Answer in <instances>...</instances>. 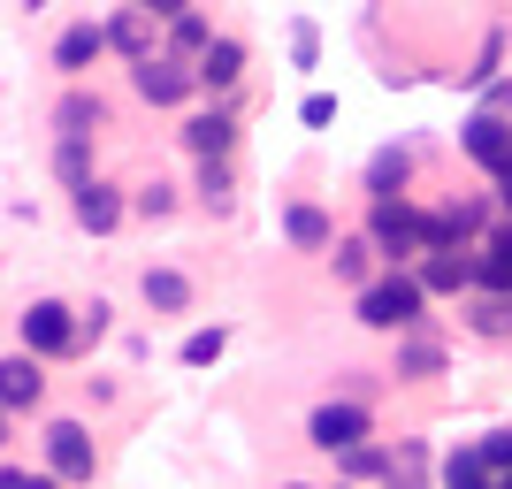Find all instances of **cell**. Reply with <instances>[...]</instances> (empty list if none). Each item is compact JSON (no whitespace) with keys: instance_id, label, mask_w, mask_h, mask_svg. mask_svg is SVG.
Segmentation results:
<instances>
[{"instance_id":"cell-12","label":"cell","mask_w":512,"mask_h":489,"mask_svg":"<svg viewBox=\"0 0 512 489\" xmlns=\"http://www.w3.org/2000/svg\"><path fill=\"white\" fill-rule=\"evenodd\" d=\"M283 237H291L299 253H337V222L321 207H283Z\"/></svg>"},{"instance_id":"cell-3","label":"cell","mask_w":512,"mask_h":489,"mask_svg":"<svg viewBox=\"0 0 512 489\" xmlns=\"http://www.w3.org/2000/svg\"><path fill=\"white\" fill-rule=\"evenodd\" d=\"M23 352H31V360H62V352H77V314H69L62 298H39V306L23 314Z\"/></svg>"},{"instance_id":"cell-38","label":"cell","mask_w":512,"mask_h":489,"mask_svg":"<svg viewBox=\"0 0 512 489\" xmlns=\"http://www.w3.org/2000/svg\"><path fill=\"white\" fill-rule=\"evenodd\" d=\"M23 8H46V0H23Z\"/></svg>"},{"instance_id":"cell-18","label":"cell","mask_w":512,"mask_h":489,"mask_svg":"<svg viewBox=\"0 0 512 489\" xmlns=\"http://www.w3.org/2000/svg\"><path fill=\"white\" fill-rule=\"evenodd\" d=\"M100 123H107L100 92H62V107H54V130H62V138H92Z\"/></svg>"},{"instance_id":"cell-35","label":"cell","mask_w":512,"mask_h":489,"mask_svg":"<svg viewBox=\"0 0 512 489\" xmlns=\"http://www.w3.org/2000/svg\"><path fill=\"white\" fill-rule=\"evenodd\" d=\"M497 199H505V207H512V176H497Z\"/></svg>"},{"instance_id":"cell-22","label":"cell","mask_w":512,"mask_h":489,"mask_svg":"<svg viewBox=\"0 0 512 489\" xmlns=\"http://www.w3.org/2000/svg\"><path fill=\"white\" fill-rule=\"evenodd\" d=\"M367 260H375V237H337L329 268H337V283H360L367 291Z\"/></svg>"},{"instance_id":"cell-7","label":"cell","mask_w":512,"mask_h":489,"mask_svg":"<svg viewBox=\"0 0 512 489\" xmlns=\"http://www.w3.org/2000/svg\"><path fill=\"white\" fill-rule=\"evenodd\" d=\"M459 146H467V161H482L490 176H512V123L505 115H467Z\"/></svg>"},{"instance_id":"cell-4","label":"cell","mask_w":512,"mask_h":489,"mask_svg":"<svg viewBox=\"0 0 512 489\" xmlns=\"http://www.w3.org/2000/svg\"><path fill=\"white\" fill-rule=\"evenodd\" d=\"M92 467H100V451H92L85 421H46V474L54 482H92Z\"/></svg>"},{"instance_id":"cell-17","label":"cell","mask_w":512,"mask_h":489,"mask_svg":"<svg viewBox=\"0 0 512 489\" xmlns=\"http://www.w3.org/2000/svg\"><path fill=\"white\" fill-rule=\"evenodd\" d=\"M474 291L512 298V222H497V230H490V253H482V283H474Z\"/></svg>"},{"instance_id":"cell-26","label":"cell","mask_w":512,"mask_h":489,"mask_svg":"<svg viewBox=\"0 0 512 489\" xmlns=\"http://www.w3.org/2000/svg\"><path fill=\"white\" fill-rule=\"evenodd\" d=\"M222 344H230V329H192V337H184V367H214Z\"/></svg>"},{"instance_id":"cell-40","label":"cell","mask_w":512,"mask_h":489,"mask_svg":"<svg viewBox=\"0 0 512 489\" xmlns=\"http://www.w3.org/2000/svg\"><path fill=\"white\" fill-rule=\"evenodd\" d=\"M291 489H306V482H291Z\"/></svg>"},{"instance_id":"cell-23","label":"cell","mask_w":512,"mask_h":489,"mask_svg":"<svg viewBox=\"0 0 512 489\" xmlns=\"http://www.w3.org/2000/svg\"><path fill=\"white\" fill-rule=\"evenodd\" d=\"M207 46H214L207 16H176V23H169V54H176V62H192V69H199V54H207Z\"/></svg>"},{"instance_id":"cell-34","label":"cell","mask_w":512,"mask_h":489,"mask_svg":"<svg viewBox=\"0 0 512 489\" xmlns=\"http://www.w3.org/2000/svg\"><path fill=\"white\" fill-rule=\"evenodd\" d=\"M130 8H146V16H169V23H176V16H192V0H130Z\"/></svg>"},{"instance_id":"cell-6","label":"cell","mask_w":512,"mask_h":489,"mask_svg":"<svg viewBox=\"0 0 512 489\" xmlns=\"http://www.w3.org/2000/svg\"><path fill=\"white\" fill-rule=\"evenodd\" d=\"M130 85H138V100L176 107V100H192V92H199V69H184L176 54H153V62H138V69H130Z\"/></svg>"},{"instance_id":"cell-5","label":"cell","mask_w":512,"mask_h":489,"mask_svg":"<svg viewBox=\"0 0 512 489\" xmlns=\"http://www.w3.org/2000/svg\"><path fill=\"white\" fill-rule=\"evenodd\" d=\"M306 444L337 451V459H344V451H360V444H367V405H352V398H344V405H314V421H306Z\"/></svg>"},{"instance_id":"cell-2","label":"cell","mask_w":512,"mask_h":489,"mask_svg":"<svg viewBox=\"0 0 512 489\" xmlns=\"http://www.w3.org/2000/svg\"><path fill=\"white\" fill-rule=\"evenodd\" d=\"M367 237H375V253H383L390 268H421V207L375 199V207H367Z\"/></svg>"},{"instance_id":"cell-14","label":"cell","mask_w":512,"mask_h":489,"mask_svg":"<svg viewBox=\"0 0 512 489\" xmlns=\"http://www.w3.org/2000/svg\"><path fill=\"white\" fill-rule=\"evenodd\" d=\"M184 146H192L199 161H222V153L237 146V123L222 115V107H214V115H192V123H184Z\"/></svg>"},{"instance_id":"cell-20","label":"cell","mask_w":512,"mask_h":489,"mask_svg":"<svg viewBox=\"0 0 512 489\" xmlns=\"http://www.w3.org/2000/svg\"><path fill=\"white\" fill-rule=\"evenodd\" d=\"M467 329H474V337H490V344H505V337H512V298L474 291V306H467Z\"/></svg>"},{"instance_id":"cell-41","label":"cell","mask_w":512,"mask_h":489,"mask_svg":"<svg viewBox=\"0 0 512 489\" xmlns=\"http://www.w3.org/2000/svg\"><path fill=\"white\" fill-rule=\"evenodd\" d=\"M337 489H352V482H337Z\"/></svg>"},{"instance_id":"cell-29","label":"cell","mask_w":512,"mask_h":489,"mask_svg":"<svg viewBox=\"0 0 512 489\" xmlns=\"http://www.w3.org/2000/svg\"><path fill=\"white\" fill-rule=\"evenodd\" d=\"M314 54H321V31H314V23H291V69H314Z\"/></svg>"},{"instance_id":"cell-25","label":"cell","mask_w":512,"mask_h":489,"mask_svg":"<svg viewBox=\"0 0 512 489\" xmlns=\"http://www.w3.org/2000/svg\"><path fill=\"white\" fill-rule=\"evenodd\" d=\"M54 169L69 176V192H85V184H92V146H85V138H62V153H54Z\"/></svg>"},{"instance_id":"cell-28","label":"cell","mask_w":512,"mask_h":489,"mask_svg":"<svg viewBox=\"0 0 512 489\" xmlns=\"http://www.w3.org/2000/svg\"><path fill=\"white\" fill-rule=\"evenodd\" d=\"M337 467H344V474H352V482H375V474H383V467H390V451H383V444H360V451H344Z\"/></svg>"},{"instance_id":"cell-31","label":"cell","mask_w":512,"mask_h":489,"mask_svg":"<svg viewBox=\"0 0 512 489\" xmlns=\"http://www.w3.org/2000/svg\"><path fill=\"white\" fill-rule=\"evenodd\" d=\"M130 207H138V214L153 222V214H169V207H176V192H169V184H146V192L130 199Z\"/></svg>"},{"instance_id":"cell-15","label":"cell","mask_w":512,"mask_h":489,"mask_svg":"<svg viewBox=\"0 0 512 489\" xmlns=\"http://www.w3.org/2000/svg\"><path fill=\"white\" fill-rule=\"evenodd\" d=\"M406 176H413V153L406 146H383L375 161H367V207H375V199H398Z\"/></svg>"},{"instance_id":"cell-27","label":"cell","mask_w":512,"mask_h":489,"mask_svg":"<svg viewBox=\"0 0 512 489\" xmlns=\"http://www.w3.org/2000/svg\"><path fill=\"white\" fill-rule=\"evenodd\" d=\"M199 199H207L214 214L230 207V161H199Z\"/></svg>"},{"instance_id":"cell-19","label":"cell","mask_w":512,"mask_h":489,"mask_svg":"<svg viewBox=\"0 0 512 489\" xmlns=\"http://www.w3.org/2000/svg\"><path fill=\"white\" fill-rule=\"evenodd\" d=\"M138 291H146L153 314H184V306H192V283L176 276V268H146V276H138Z\"/></svg>"},{"instance_id":"cell-37","label":"cell","mask_w":512,"mask_h":489,"mask_svg":"<svg viewBox=\"0 0 512 489\" xmlns=\"http://www.w3.org/2000/svg\"><path fill=\"white\" fill-rule=\"evenodd\" d=\"M0 444H8V413H0Z\"/></svg>"},{"instance_id":"cell-8","label":"cell","mask_w":512,"mask_h":489,"mask_svg":"<svg viewBox=\"0 0 512 489\" xmlns=\"http://www.w3.org/2000/svg\"><path fill=\"white\" fill-rule=\"evenodd\" d=\"M39 398H46L39 360H31V352H8V360H0V413H23V405H39Z\"/></svg>"},{"instance_id":"cell-9","label":"cell","mask_w":512,"mask_h":489,"mask_svg":"<svg viewBox=\"0 0 512 489\" xmlns=\"http://www.w3.org/2000/svg\"><path fill=\"white\" fill-rule=\"evenodd\" d=\"M413 276H421L428 298H436V291H474V283H482V260H467V253H428Z\"/></svg>"},{"instance_id":"cell-11","label":"cell","mask_w":512,"mask_h":489,"mask_svg":"<svg viewBox=\"0 0 512 489\" xmlns=\"http://www.w3.org/2000/svg\"><path fill=\"white\" fill-rule=\"evenodd\" d=\"M69 207H77V230H92V237H107L115 222H123V192H115V184H100V176H92Z\"/></svg>"},{"instance_id":"cell-33","label":"cell","mask_w":512,"mask_h":489,"mask_svg":"<svg viewBox=\"0 0 512 489\" xmlns=\"http://www.w3.org/2000/svg\"><path fill=\"white\" fill-rule=\"evenodd\" d=\"M0 489H62L54 474H23V467H0Z\"/></svg>"},{"instance_id":"cell-30","label":"cell","mask_w":512,"mask_h":489,"mask_svg":"<svg viewBox=\"0 0 512 489\" xmlns=\"http://www.w3.org/2000/svg\"><path fill=\"white\" fill-rule=\"evenodd\" d=\"M299 123H306V130H329V123H337V100H329V92H306Z\"/></svg>"},{"instance_id":"cell-10","label":"cell","mask_w":512,"mask_h":489,"mask_svg":"<svg viewBox=\"0 0 512 489\" xmlns=\"http://www.w3.org/2000/svg\"><path fill=\"white\" fill-rule=\"evenodd\" d=\"M100 54H107V23H69L62 39H54V69H69V77L92 69Z\"/></svg>"},{"instance_id":"cell-16","label":"cell","mask_w":512,"mask_h":489,"mask_svg":"<svg viewBox=\"0 0 512 489\" xmlns=\"http://www.w3.org/2000/svg\"><path fill=\"white\" fill-rule=\"evenodd\" d=\"M237 77H245V46H237V39H214L207 54H199V85H207V92H230Z\"/></svg>"},{"instance_id":"cell-21","label":"cell","mask_w":512,"mask_h":489,"mask_svg":"<svg viewBox=\"0 0 512 489\" xmlns=\"http://www.w3.org/2000/svg\"><path fill=\"white\" fill-rule=\"evenodd\" d=\"M444 489H497V474H490V459H482V444H467V451H451V459H444Z\"/></svg>"},{"instance_id":"cell-36","label":"cell","mask_w":512,"mask_h":489,"mask_svg":"<svg viewBox=\"0 0 512 489\" xmlns=\"http://www.w3.org/2000/svg\"><path fill=\"white\" fill-rule=\"evenodd\" d=\"M497 489H512V467H505V474H497Z\"/></svg>"},{"instance_id":"cell-39","label":"cell","mask_w":512,"mask_h":489,"mask_svg":"<svg viewBox=\"0 0 512 489\" xmlns=\"http://www.w3.org/2000/svg\"><path fill=\"white\" fill-rule=\"evenodd\" d=\"M390 489H406V482H390Z\"/></svg>"},{"instance_id":"cell-32","label":"cell","mask_w":512,"mask_h":489,"mask_svg":"<svg viewBox=\"0 0 512 489\" xmlns=\"http://www.w3.org/2000/svg\"><path fill=\"white\" fill-rule=\"evenodd\" d=\"M85 337H92V344H100V337H107V306H100V298H92L85 314H77V344H85Z\"/></svg>"},{"instance_id":"cell-1","label":"cell","mask_w":512,"mask_h":489,"mask_svg":"<svg viewBox=\"0 0 512 489\" xmlns=\"http://www.w3.org/2000/svg\"><path fill=\"white\" fill-rule=\"evenodd\" d=\"M421 306H428V291H421L413 268H390L383 283H367V291H360V321H367V329H413Z\"/></svg>"},{"instance_id":"cell-13","label":"cell","mask_w":512,"mask_h":489,"mask_svg":"<svg viewBox=\"0 0 512 489\" xmlns=\"http://www.w3.org/2000/svg\"><path fill=\"white\" fill-rule=\"evenodd\" d=\"M107 46L130 54V62H153V23H146V8H115V16H107Z\"/></svg>"},{"instance_id":"cell-24","label":"cell","mask_w":512,"mask_h":489,"mask_svg":"<svg viewBox=\"0 0 512 489\" xmlns=\"http://www.w3.org/2000/svg\"><path fill=\"white\" fill-rule=\"evenodd\" d=\"M398 375H406V383H421V375H444V352H436L428 337H406V344H398Z\"/></svg>"}]
</instances>
